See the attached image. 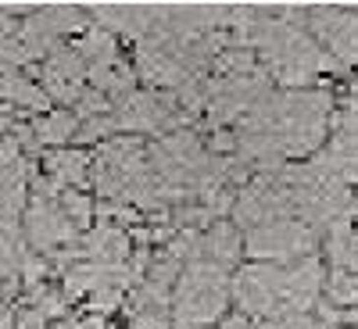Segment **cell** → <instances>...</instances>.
<instances>
[{"instance_id":"cell-7","label":"cell","mask_w":358,"mask_h":329,"mask_svg":"<svg viewBox=\"0 0 358 329\" xmlns=\"http://www.w3.org/2000/svg\"><path fill=\"white\" fill-rule=\"evenodd\" d=\"M241 233H236V226L233 222H215L212 229H204L197 240H194V247H190V254H197V258H208V261H215V265H222V268H233L236 265V258H241Z\"/></svg>"},{"instance_id":"cell-3","label":"cell","mask_w":358,"mask_h":329,"mask_svg":"<svg viewBox=\"0 0 358 329\" xmlns=\"http://www.w3.org/2000/svg\"><path fill=\"white\" fill-rule=\"evenodd\" d=\"M287 276L290 265H268V261H255L244 265L233 276V305L241 315H248L251 322H265L280 315L283 301H287Z\"/></svg>"},{"instance_id":"cell-10","label":"cell","mask_w":358,"mask_h":329,"mask_svg":"<svg viewBox=\"0 0 358 329\" xmlns=\"http://www.w3.org/2000/svg\"><path fill=\"white\" fill-rule=\"evenodd\" d=\"M33 133H36V143H40V147H54V151H62L69 140H76L79 118H76V111H69V108H54V111H47V115L36 118Z\"/></svg>"},{"instance_id":"cell-8","label":"cell","mask_w":358,"mask_h":329,"mask_svg":"<svg viewBox=\"0 0 358 329\" xmlns=\"http://www.w3.org/2000/svg\"><path fill=\"white\" fill-rule=\"evenodd\" d=\"M90 165H94V158H86L83 151H76V147H62V151H50L43 158L47 175L62 190H83L86 179H90Z\"/></svg>"},{"instance_id":"cell-2","label":"cell","mask_w":358,"mask_h":329,"mask_svg":"<svg viewBox=\"0 0 358 329\" xmlns=\"http://www.w3.org/2000/svg\"><path fill=\"white\" fill-rule=\"evenodd\" d=\"M22 233H25V244L40 254H54L57 247H69L79 240V229L65 215L62 187L54 179H33V193H29Z\"/></svg>"},{"instance_id":"cell-23","label":"cell","mask_w":358,"mask_h":329,"mask_svg":"<svg viewBox=\"0 0 358 329\" xmlns=\"http://www.w3.org/2000/svg\"><path fill=\"white\" fill-rule=\"evenodd\" d=\"M219 329H255V326H251V319H248V315H241V312H236V315L222 319V326H219Z\"/></svg>"},{"instance_id":"cell-24","label":"cell","mask_w":358,"mask_h":329,"mask_svg":"<svg viewBox=\"0 0 358 329\" xmlns=\"http://www.w3.org/2000/svg\"><path fill=\"white\" fill-rule=\"evenodd\" d=\"M11 322H15V308L8 301H0V329H11Z\"/></svg>"},{"instance_id":"cell-1","label":"cell","mask_w":358,"mask_h":329,"mask_svg":"<svg viewBox=\"0 0 358 329\" xmlns=\"http://www.w3.org/2000/svg\"><path fill=\"white\" fill-rule=\"evenodd\" d=\"M233 297L229 268L190 254L172 290V329H208L222 319Z\"/></svg>"},{"instance_id":"cell-14","label":"cell","mask_w":358,"mask_h":329,"mask_svg":"<svg viewBox=\"0 0 358 329\" xmlns=\"http://www.w3.org/2000/svg\"><path fill=\"white\" fill-rule=\"evenodd\" d=\"M86 79V61L79 57L76 47H57L47 61H43V82H79Z\"/></svg>"},{"instance_id":"cell-12","label":"cell","mask_w":358,"mask_h":329,"mask_svg":"<svg viewBox=\"0 0 358 329\" xmlns=\"http://www.w3.org/2000/svg\"><path fill=\"white\" fill-rule=\"evenodd\" d=\"M312 161L330 175V179H337V183H344V187H351V183H358V147H344V143H330L326 151H319V154H312Z\"/></svg>"},{"instance_id":"cell-15","label":"cell","mask_w":358,"mask_h":329,"mask_svg":"<svg viewBox=\"0 0 358 329\" xmlns=\"http://www.w3.org/2000/svg\"><path fill=\"white\" fill-rule=\"evenodd\" d=\"M326 305L334 308H358V272H330L326 279Z\"/></svg>"},{"instance_id":"cell-25","label":"cell","mask_w":358,"mask_h":329,"mask_svg":"<svg viewBox=\"0 0 358 329\" xmlns=\"http://www.w3.org/2000/svg\"><path fill=\"white\" fill-rule=\"evenodd\" d=\"M355 11H358V8H355Z\"/></svg>"},{"instance_id":"cell-22","label":"cell","mask_w":358,"mask_h":329,"mask_svg":"<svg viewBox=\"0 0 358 329\" xmlns=\"http://www.w3.org/2000/svg\"><path fill=\"white\" fill-rule=\"evenodd\" d=\"M11 129H15V108L0 104V140H4V136H11Z\"/></svg>"},{"instance_id":"cell-13","label":"cell","mask_w":358,"mask_h":329,"mask_svg":"<svg viewBox=\"0 0 358 329\" xmlns=\"http://www.w3.org/2000/svg\"><path fill=\"white\" fill-rule=\"evenodd\" d=\"M76 50H79V57L86 61V72L118 61V40L108 33V29H101V25H90L86 33H83V40L76 43Z\"/></svg>"},{"instance_id":"cell-5","label":"cell","mask_w":358,"mask_h":329,"mask_svg":"<svg viewBox=\"0 0 358 329\" xmlns=\"http://www.w3.org/2000/svg\"><path fill=\"white\" fill-rule=\"evenodd\" d=\"M308 29L334 61H341L344 68L358 65V11L355 8L315 4L308 8Z\"/></svg>"},{"instance_id":"cell-20","label":"cell","mask_w":358,"mask_h":329,"mask_svg":"<svg viewBox=\"0 0 358 329\" xmlns=\"http://www.w3.org/2000/svg\"><path fill=\"white\" fill-rule=\"evenodd\" d=\"M54 329H104L101 315H83V319H62Z\"/></svg>"},{"instance_id":"cell-17","label":"cell","mask_w":358,"mask_h":329,"mask_svg":"<svg viewBox=\"0 0 358 329\" xmlns=\"http://www.w3.org/2000/svg\"><path fill=\"white\" fill-rule=\"evenodd\" d=\"M29 61H33V57H29V50L18 36L0 43V75H15V72L29 68Z\"/></svg>"},{"instance_id":"cell-4","label":"cell","mask_w":358,"mask_h":329,"mask_svg":"<svg viewBox=\"0 0 358 329\" xmlns=\"http://www.w3.org/2000/svg\"><path fill=\"white\" fill-rule=\"evenodd\" d=\"M248 254L255 261L268 265H297L312 258L315 251V229H308L301 219H280L258 229H248Z\"/></svg>"},{"instance_id":"cell-21","label":"cell","mask_w":358,"mask_h":329,"mask_svg":"<svg viewBox=\"0 0 358 329\" xmlns=\"http://www.w3.org/2000/svg\"><path fill=\"white\" fill-rule=\"evenodd\" d=\"M18 22L11 18V15H4V11H0V43H4V40H11V36H18Z\"/></svg>"},{"instance_id":"cell-11","label":"cell","mask_w":358,"mask_h":329,"mask_svg":"<svg viewBox=\"0 0 358 329\" xmlns=\"http://www.w3.org/2000/svg\"><path fill=\"white\" fill-rule=\"evenodd\" d=\"M351 219L334 222L330 236H326V254H330L337 272H358V229H355Z\"/></svg>"},{"instance_id":"cell-19","label":"cell","mask_w":358,"mask_h":329,"mask_svg":"<svg viewBox=\"0 0 358 329\" xmlns=\"http://www.w3.org/2000/svg\"><path fill=\"white\" fill-rule=\"evenodd\" d=\"M255 329H322V326H319V319H312V315H276V319L258 322Z\"/></svg>"},{"instance_id":"cell-9","label":"cell","mask_w":358,"mask_h":329,"mask_svg":"<svg viewBox=\"0 0 358 329\" xmlns=\"http://www.w3.org/2000/svg\"><path fill=\"white\" fill-rule=\"evenodd\" d=\"M86 79H90V86H94V89H101L111 104H118V101H126L129 94H136V72L122 61V57H118V61H111V65L90 68Z\"/></svg>"},{"instance_id":"cell-6","label":"cell","mask_w":358,"mask_h":329,"mask_svg":"<svg viewBox=\"0 0 358 329\" xmlns=\"http://www.w3.org/2000/svg\"><path fill=\"white\" fill-rule=\"evenodd\" d=\"M83 261L94 265H126L129 261V233L115 222H101L79 236Z\"/></svg>"},{"instance_id":"cell-16","label":"cell","mask_w":358,"mask_h":329,"mask_svg":"<svg viewBox=\"0 0 358 329\" xmlns=\"http://www.w3.org/2000/svg\"><path fill=\"white\" fill-rule=\"evenodd\" d=\"M62 207H65V215L76 222L79 233L90 226V219H94V204H90V197L83 190H62Z\"/></svg>"},{"instance_id":"cell-18","label":"cell","mask_w":358,"mask_h":329,"mask_svg":"<svg viewBox=\"0 0 358 329\" xmlns=\"http://www.w3.org/2000/svg\"><path fill=\"white\" fill-rule=\"evenodd\" d=\"M108 133H118L111 115H101V118H86V122H79L76 143H97V140H104Z\"/></svg>"}]
</instances>
